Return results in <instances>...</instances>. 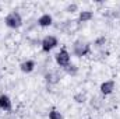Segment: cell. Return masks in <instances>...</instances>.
Listing matches in <instances>:
<instances>
[{
    "instance_id": "cell-1",
    "label": "cell",
    "mask_w": 120,
    "mask_h": 119,
    "mask_svg": "<svg viewBox=\"0 0 120 119\" xmlns=\"http://www.w3.org/2000/svg\"><path fill=\"white\" fill-rule=\"evenodd\" d=\"M4 24L11 30H17L22 25V17L18 11H10L4 18Z\"/></svg>"
},
{
    "instance_id": "cell-2",
    "label": "cell",
    "mask_w": 120,
    "mask_h": 119,
    "mask_svg": "<svg viewBox=\"0 0 120 119\" xmlns=\"http://www.w3.org/2000/svg\"><path fill=\"white\" fill-rule=\"evenodd\" d=\"M91 52V44L84 41V39H77L73 45V53L78 58H82V56H87Z\"/></svg>"
},
{
    "instance_id": "cell-3",
    "label": "cell",
    "mask_w": 120,
    "mask_h": 119,
    "mask_svg": "<svg viewBox=\"0 0 120 119\" xmlns=\"http://www.w3.org/2000/svg\"><path fill=\"white\" fill-rule=\"evenodd\" d=\"M55 60H56V64L59 67H61V69H66L68 64H71V55H70V52L67 51L66 46H63L59 52L56 53Z\"/></svg>"
},
{
    "instance_id": "cell-4",
    "label": "cell",
    "mask_w": 120,
    "mask_h": 119,
    "mask_svg": "<svg viewBox=\"0 0 120 119\" xmlns=\"http://www.w3.org/2000/svg\"><path fill=\"white\" fill-rule=\"evenodd\" d=\"M57 45H59L57 36L50 35V34H49V35H45L43 39H42V42H41V48H42L43 52H52Z\"/></svg>"
},
{
    "instance_id": "cell-5",
    "label": "cell",
    "mask_w": 120,
    "mask_h": 119,
    "mask_svg": "<svg viewBox=\"0 0 120 119\" xmlns=\"http://www.w3.org/2000/svg\"><path fill=\"white\" fill-rule=\"evenodd\" d=\"M116 88V81L113 80V79H109V80H105L102 84H101V87H99V91H101V94L102 95H110L113 91Z\"/></svg>"
},
{
    "instance_id": "cell-6",
    "label": "cell",
    "mask_w": 120,
    "mask_h": 119,
    "mask_svg": "<svg viewBox=\"0 0 120 119\" xmlns=\"http://www.w3.org/2000/svg\"><path fill=\"white\" fill-rule=\"evenodd\" d=\"M53 24V17H52V14H49V13H43L39 18H38V25L41 27V28H48V27H50Z\"/></svg>"
},
{
    "instance_id": "cell-7",
    "label": "cell",
    "mask_w": 120,
    "mask_h": 119,
    "mask_svg": "<svg viewBox=\"0 0 120 119\" xmlns=\"http://www.w3.org/2000/svg\"><path fill=\"white\" fill-rule=\"evenodd\" d=\"M35 67H36V63H35V60H32V59L24 60V62H21V64H20V70H21L22 73H25V74L32 73V71L35 70Z\"/></svg>"
},
{
    "instance_id": "cell-8",
    "label": "cell",
    "mask_w": 120,
    "mask_h": 119,
    "mask_svg": "<svg viewBox=\"0 0 120 119\" xmlns=\"http://www.w3.org/2000/svg\"><path fill=\"white\" fill-rule=\"evenodd\" d=\"M11 108H13V102H11L10 97L6 95V94H1L0 95V109H3V111H11Z\"/></svg>"
},
{
    "instance_id": "cell-9",
    "label": "cell",
    "mask_w": 120,
    "mask_h": 119,
    "mask_svg": "<svg viewBox=\"0 0 120 119\" xmlns=\"http://www.w3.org/2000/svg\"><path fill=\"white\" fill-rule=\"evenodd\" d=\"M94 18V13L91 10H81L78 14V21L80 23H88Z\"/></svg>"
},
{
    "instance_id": "cell-10",
    "label": "cell",
    "mask_w": 120,
    "mask_h": 119,
    "mask_svg": "<svg viewBox=\"0 0 120 119\" xmlns=\"http://www.w3.org/2000/svg\"><path fill=\"white\" fill-rule=\"evenodd\" d=\"M45 77H46V81H48L49 84H57L60 81V74H59V71H56V70L49 71Z\"/></svg>"
},
{
    "instance_id": "cell-11",
    "label": "cell",
    "mask_w": 120,
    "mask_h": 119,
    "mask_svg": "<svg viewBox=\"0 0 120 119\" xmlns=\"http://www.w3.org/2000/svg\"><path fill=\"white\" fill-rule=\"evenodd\" d=\"M73 99H74V102H77V104H85V102H87V94L82 92V91H78V92H75V94L73 95Z\"/></svg>"
},
{
    "instance_id": "cell-12",
    "label": "cell",
    "mask_w": 120,
    "mask_h": 119,
    "mask_svg": "<svg viewBox=\"0 0 120 119\" xmlns=\"http://www.w3.org/2000/svg\"><path fill=\"white\" fill-rule=\"evenodd\" d=\"M49 119H64V116H63V114L60 112L59 109L52 108V109L49 111Z\"/></svg>"
},
{
    "instance_id": "cell-13",
    "label": "cell",
    "mask_w": 120,
    "mask_h": 119,
    "mask_svg": "<svg viewBox=\"0 0 120 119\" xmlns=\"http://www.w3.org/2000/svg\"><path fill=\"white\" fill-rule=\"evenodd\" d=\"M105 44H106V38H105V36H98V38L94 41V45H92V46L96 48V49H99V48H102Z\"/></svg>"
},
{
    "instance_id": "cell-14",
    "label": "cell",
    "mask_w": 120,
    "mask_h": 119,
    "mask_svg": "<svg viewBox=\"0 0 120 119\" xmlns=\"http://www.w3.org/2000/svg\"><path fill=\"white\" fill-rule=\"evenodd\" d=\"M64 70L67 71V74H75V73H77V66H74V64L71 63V64H68Z\"/></svg>"
},
{
    "instance_id": "cell-15",
    "label": "cell",
    "mask_w": 120,
    "mask_h": 119,
    "mask_svg": "<svg viewBox=\"0 0 120 119\" xmlns=\"http://www.w3.org/2000/svg\"><path fill=\"white\" fill-rule=\"evenodd\" d=\"M66 11H67V13H75V11H78V6H77L75 3L68 4V6L66 7Z\"/></svg>"
}]
</instances>
